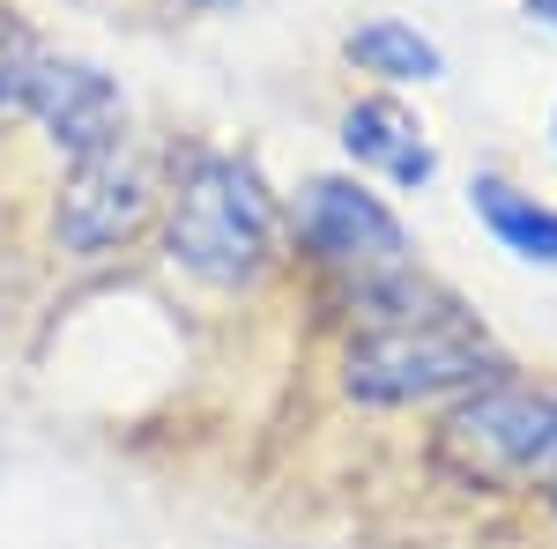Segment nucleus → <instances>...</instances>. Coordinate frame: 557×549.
<instances>
[{"label":"nucleus","instance_id":"nucleus-9","mask_svg":"<svg viewBox=\"0 0 557 549\" xmlns=\"http://www.w3.org/2000/svg\"><path fill=\"white\" fill-rule=\"evenodd\" d=\"M349 60L364 75H386V83H438L446 75L438 45L424 30H409V23H364V30H349Z\"/></svg>","mask_w":557,"mask_h":549},{"label":"nucleus","instance_id":"nucleus-5","mask_svg":"<svg viewBox=\"0 0 557 549\" xmlns=\"http://www.w3.org/2000/svg\"><path fill=\"white\" fill-rule=\"evenodd\" d=\"M149 209H157L149 164L134 157L127 141H112V149H97V157H83V164L67 171L52 230H60V246L75 260H97V253H112V246H127L134 230L149 223Z\"/></svg>","mask_w":557,"mask_h":549},{"label":"nucleus","instance_id":"nucleus-11","mask_svg":"<svg viewBox=\"0 0 557 549\" xmlns=\"http://www.w3.org/2000/svg\"><path fill=\"white\" fill-rule=\"evenodd\" d=\"M194 8H223V0H194Z\"/></svg>","mask_w":557,"mask_h":549},{"label":"nucleus","instance_id":"nucleus-12","mask_svg":"<svg viewBox=\"0 0 557 549\" xmlns=\"http://www.w3.org/2000/svg\"><path fill=\"white\" fill-rule=\"evenodd\" d=\"M550 506H557V490H550Z\"/></svg>","mask_w":557,"mask_h":549},{"label":"nucleus","instance_id":"nucleus-8","mask_svg":"<svg viewBox=\"0 0 557 549\" xmlns=\"http://www.w3.org/2000/svg\"><path fill=\"white\" fill-rule=\"evenodd\" d=\"M475 215L491 223V238L506 246V253L535 260V267H557V209H543L535 194H520L506 178H475Z\"/></svg>","mask_w":557,"mask_h":549},{"label":"nucleus","instance_id":"nucleus-2","mask_svg":"<svg viewBox=\"0 0 557 549\" xmlns=\"http://www.w3.org/2000/svg\"><path fill=\"white\" fill-rule=\"evenodd\" d=\"M431 461L469 490H557V386H469L431 431Z\"/></svg>","mask_w":557,"mask_h":549},{"label":"nucleus","instance_id":"nucleus-1","mask_svg":"<svg viewBox=\"0 0 557 549\" xmlns=\"http://www.w3.org/2000/svg\"><path fill=\"white\" fill-rule=\"evenodd\" d=\"M343 297L357 312V335H349V357H343V379L357 401L394 409V401H431V394L483 386L506 372L491 335L409 267L372 275V283H343Z\"/></svg>","mask_w":557,"mask_h":549},{"label":"nucleus","instance_id":"nucleus-7","mask_svg":"<svg viewBox=\"0 0 557 549\" xmlns=\"http://www.w3.org/2000/svg\"><path fill=\"white\" fill-rule=\"evenodd\" d=\"M343 149L364 171L394 178V186H431V171H438L424 127H417L401 104H386V97H364V104H349V112H343Z\"/></svg>","mask_w":557,"mask_h":549},{"label":"nucleus","instance_id":"nucleus-10","mask_svg":"<svg viewBox=\"0 0 557 549\" xmlns=\"http://www.w3.org/2000/svg\"><path fill=\"white\" fill-rule=\"evenodd\" d=\"M535 15H543V23H557V0H535Z\"/></svg>","mask_w":557,"mask_h":549},{"label":"nucleus","instance_id":"nucleus-3","mask_svg":"<svg viewBox=\"0 0 557 549\" xmlns=\"http://www.w3.org/2000/svg\"><path fill=\"white\" fill-rule=\"evenodd\" d=\"M172 260L186 275H201L209 290H246L268 275L275 260V201L260 186L253 164L238 157H186L178 171V194H172Z\"/></svg>","mask_w":557,"mask_h":549},{"label":"nucleus","instance_id":"nucleus-4","mask_svg":"<svg viewBox=\"0 0 557 549\" xmlns=\"http://www.w3.org/2000/svg\"><path fill=\"white\" fill-rule=\"evenodd\" d=\"M298 238H305V253L320 260L327 275H343V283H372V275L409 267L401 223L357 178H312L298 194Z\"/></svg>","mask_w":557,"mask_h":549},{"label":"nucleus","instance_id":"nucleus-6","mask_svg":"<svg viewBox=\"0 0 557 549\" xmlns=\"http://www.w3.org/2000/svg\"><path fill=\"white\" fill-rule=\"evenodd\" d=\"M8 97L38 120L75 164L97 157V149H112V141H127V104H120V89L104 83L97 67L83 60H45V52H23L15 67H8Z\"/></svg>","mask_w":557,"mask_h":549}]
</instances>
